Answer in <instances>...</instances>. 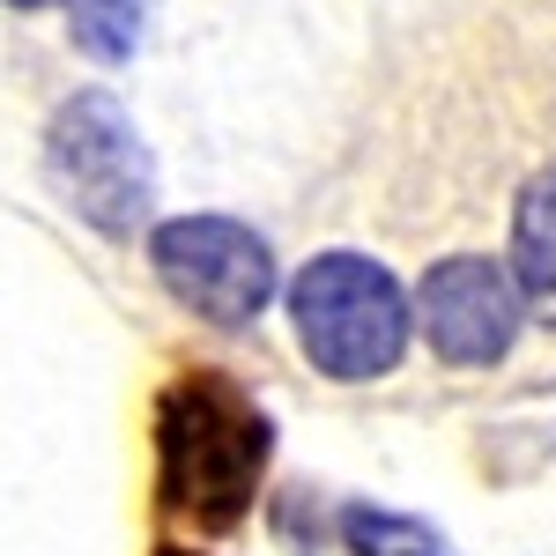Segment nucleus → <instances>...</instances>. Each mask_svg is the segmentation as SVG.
I'll use <instances>...</instances> for the list:
<instances>
[{
    "label": "nucleus",
    "instance_id": "nucleus-5",
    "mask_svg": "<svg viewBox=\"0 0 556 556\" xmlns=\"http://www.w3.org/2000/svg\"><path fill=\"white\" fill-rule=\"evenodd\" d=\"M416 319H424V342L445 364H497L513 349L519 319H527V298H519L513 267H497L482 253H453L424 275Z\"/></svg>",
    "mask_w": 556,
    "mask_h": 556
},
{
    "label": "nucleus",
    "instance_id": "nucleus-2",
    "mask_svg": "<svg viewBox=\"0 0 556 556\" xmlns=\"http://www.w3.org/2000/svg\"><path fill=\"white\" fill-rule=\"evenodd\" d=\"M290 319H298L304 356L327 379H386L408 349L416 304L401 298V282L364 253H319L290 282Z\"/></svg>",
    "mask_w": 556,
    "mask_h": 556
},
{
    "label": "nucleus",
    "instance_id": "nucleus-4",
    "mask_svg": "<svg viewBox=\"0 0 556 556\" xmlns=\"http://www.w3.org/2000/svg\"><path fill=\"white\" fill-rule=\"evenodd\" d=\"M149 260H156L164 290H172L186 312L215 319V327H253L260 312L275 304V253L260 245L245 223H230V215H178V223H156Z\"/></svg>",
    "mask_w": 556,
    "mask_h": 556
},
{
    "label": "nucleus",
    "instance_id": "nucleus-10",
    "mask_svg": "<svg viewBox=\"0 0 556 556\" xmlns=\"http://www.w3.org/2000/svg\"><path fill=\"white\" fill-rule=\"evenodd\" d=\"M164 556H186V549H164Z\"/></svg>",
    "mask_w": 556,
    "mask_h": 556
},
{
    "label": "nucleus",
    "instance_id": "nucleus-9",
    "mask_svg": "<svg viewBox=\"0 0 556 556\" xmlns=\"http://www.w3.org/2000/svg\"><path fill=\"white\" fill-rule=\"evenodd\" d=\"M8 8H52V0H8Z\"/></svg>",
    "mask_w": 556,
    "mask_h": 556
},
{
    "label": "nucleus",
    "instance_id": "nucleus-8",
    "mask_svg": "<svg viewBox=\"0 0 556 556\" xmlns=\"http://www.w3.org/2000/svg\"><path fill=\"white\" fill-rule=\"evenodd\" d=\"M149 23V0H75V45L89 60H127L141 45Z\"/></svg>",
    "mask_w": 556,
    "mask_h": 556
},
{
    "label": "nucleus",
    "instance_id": "nucleus-3",
    "mask_svg": "<svg viewBox=\"0 0 556 556\" xmlns=\"http://www.w3.org/2000/svg\"><path fill=\"white\" fill-rule=\"evenodd\" d=\"M45 156H52L60 193H67V201L83 208V223H97L104 238H134V230L149 223L156 172H149L141 134L127 127V112H119L104 89L60 104V119L45 134Z\"/></svg>",
    "mask_w": 556,
    "mask_h": 556
},
{
    "label": "nucleus",
    "instance_id": "nucleus-1",
    "mask_svg": "<svg viewBox=\"0 0 556 556\" xmlns=\"http://www.w3.org/2000/svg\"><path fill=\"white\" fill-rule=\"evenodd\" d=\"M267 475V416L230 379H186L164 401V505L193 527H238Z\"/></svg>",
    "mask_w": 556,
    "mask_h": 556
},
{
    "label": "nucleus",
    "instance_id": "nucleus-6",
    "mask_svg": "<svg viewBox=\"0 0 556 556\" xmlns=\"http://www.w3.org/2000/svg\"><path fill=\"white\" fill-rule=\"evenodd\" d=\"M513 282L527 312L556 327V164L534 172L519 186V208H513Z\"/></svg>",
    "mask_w": 556,
    "mask_h": 556
},
{
    "label": "nucleus",
    "instance_id": "nucleus-7",
    "mask_svg": "<svg viewBox=\"0 0 556 556\" xmlns=\"http://www.w3.org/2000/svg\"><path fill=\"white\" fill-rule=\"evenodd\" d=\"M342 542L356 556H453V542L408 513H379V505H349L342 513Z\"/></svg>",
    "mask_w": 556,
    "mask_h": 556
}]
</instances>
